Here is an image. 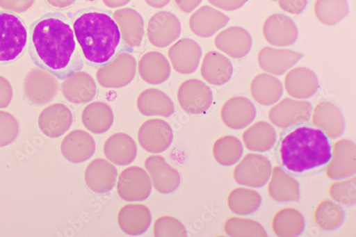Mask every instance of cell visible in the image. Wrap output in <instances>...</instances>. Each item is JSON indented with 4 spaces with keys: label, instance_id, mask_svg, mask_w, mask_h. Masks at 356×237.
<instances>
[{
    "label": "cell",
    "instance_id": "1",
    "mask_svg": "<svg viewBox=\"0 0 356 237\" xmlns=\"http://www.w3.org/2000/svg\"><path fill=\"white\" fill-rule=\"evenodd\" d=\"M29 53L35 65L65 80L84 65L69 18L60 13H49L29 28Z\"/></svg>",
    "mask_w": 356,
    "mask_h": 237
},
{
    "label": "cell",
    "instance_id": "2",
    "mask_svg": "<svg viewBox=\"0 0 356 237\" xmlns=\"http://www.w3.org/2000/svg\"><path fill=\"white\" fill-rule=\"evenodd\" d=\"M112 12L91 8L70 15L76 42L84 61L99 67L109 63L121 51H129L122 41Z\"/></svg>",
    "mask_w": 356,
    "mask_h": 237
},
{
    "label": "cell",
    "instance_id": "3",
    "mask_svg": "<svg viewBox=\"0 0 356 237\" xmlns=\"http://www.w3.org/2000/svg\"><path fill=\"white\" fill-rule=\"evenodd\" d=\"M280 155L288 170L303 172L328 163L332 158L331 145L321 131L300 127L284 138Z\"/></svg>",
    "mask_w": 356,
    "mask_h": 237
},
{
    "label": "cell",
    "instance_id": "4",
    "mask_svg": "<svg viewBox=\"0 0 356 237\" xmlns=\"http://www.w3.org/2000/svg\"><path fill=\"white\" fill-rule=\"evenodd\" d=\"M28 43L24 21L17 14L0 11V65L14 63L24 55Z\"/></svg>",
    "mask_w": 356,
    "mask_h": 237
},
{
    "label": "cell",
    "instance_id": "5",
    "mask_svg": "<svg viewBox=\"0 0 356 237\" xmlns=\"http://www.w3.org/2000/svg\"><path fill=\"white\" fill-rule=\"evenodd\" d=\"M137 63L130 51L124 50L118 54L106 65L99 67L97 79L102 87L120 88L129 85L134 79Z\"/></svg>",
    "mask_w": 356,
    "mask_h": 237
},
{
    "label": "cell",
    "instance_id": "6",
    "mask_svg": "<svg viewBox=\"0 0 356 237\" xmlns=\"http://www.w3.org/2000/svg\"><path fill=\"white\" fill-rule=\"evenodd\" d=\"M272 172L268 158L261 154H249L235 167L233 176L240 185L259 188L268 183Z\"/></svg>",
    "mask_w": 356,
    "mask_h": 237
},
{
    "label": "cell",
    "instance_id": "7",
    "mask_svg": "<svg viewBox=\"0 0 356 237\" xmlns=\"http://www.w3.org/2000/svg\"><path fill=\"white\" fill-rule=\"evenodd\" d=\"M57 78L51 73L41 68L29 72L24 82V94L26 99L36 106L50 103L58 91Z\"/></svg>",
    "mask_w": 356,
    "mask_h": 237
},
{
    "label": "cell",
    "instance_id": "8",
    "mask_svg": "<svg viewBox=\"0 0 356 237\" xmlns=\"http://www.w3.org/2000/svg\"><path fill=\"white\" fill-rule=\"evenodd\" d=\"M152 190L150 176L140 167H129L118 177L117 192L125 201H144L149 197Z\"/></svg>",
    "mask_w": 356,
    "mask_h": 237
},
{
    "label": "cell",
    "instance_id": "9",
    "mask_svg": "<svg viewBox=\"0 0 356 237\" xmlns=\"http://www.w3.org/2000/svg\"><path fill=\"white\" fill-rule=\"evenodd\" d=\"M148 41L157 48H165L177 41L182 32L181 24L173 14L161 11L153 15L146 25Z\"/></svg>",
    "mask_w": 356,
    "mask_h": 237
},
{
    "label": "cell",
    "instance_id": "10",
    "mask_svg": "<svg viewBox=\"0 0 356 237\" xmlns=\"http://www.w3.org/2000/svg\"><path fill=\"white\" fill-rule=\"evenodd\" d=\"M177 101L186 113L191 115L203 114L213 104V92L205 83L193 79L184 81L178 88Z\"/></svg>",
    "mask_w": 356,
    "mask_h": 237
},
{
    "label": "cell",
    "instance_id": "11",
    "mask_svg": "<svg viewBox=\"0 0 356 237\" xmlns=\"http://www.w3.org/2000/svg\"><path fill=\"white\" fill-rule=\"evenodd\" d=\"M312 115V105L305 100L282 99L269 112L271 122L280 129H287L308 122Z\"/></svg>",
    "mask_w": 356,
    "mask_h": 237
},
{
    "label": "cell",
    "instance_id": "12",
    "mask_svg": "<svg viewBox=\"0 0 356 237\" xmlns=\"http://www.w3.org/2000/svg\"><path fill=\"white\" fill-rule=\"evenodd\" d=\"M138 140L148 153L157 154L165 152L173 140L172 130L165 121L154 118L144 122L139 129Z\"/></svg>",
    "mask_w": 356,
    "mask_h": 237
},
{
    "label": "cell",
    "instance_id": "13",
    "mask_svg": "<svg viewBox=\"0 0 356 237\" xmlns=\"http://www.w3.org/2000/svg\"><path fill=\"white\" fill-rule=\"evenodd\" d=\"M168 55L174 70L181 74L194 73L200 63L202 49L194 40L183 38L170 47Z\"/></svg>",
    "mask_w": 356,
    "mask_h": 237
},
{
    "label": "cell",
    "instance_id": "14",
    "mask_svg": "<svg viewBox=\"0 0 356 237\" xmlns=\"http://www.w3.org/2000/svg\"><path fill=\"white\" fill-rule=\"evenodd\" d=\"M73 113L66 105L61 103L51 104L40 114L38 125L40 131L49 138L63 136L71 128Z\"/></svg>",
    "mask_w": 356,
    "mask_h": 237
},
{
    "label": "cell",
    "instance_id": "15",
    "mask_svg": "<svg viewBox=\"0 0 356 237\" xmlns=\"http://www.w3.org/2000/svg\"><path fill=\"white\" fill-rule=\"evenodd\" d=\"M355 145L349 140L340 139L334 142L331 161L325 174L333 180L341 179L356 172Z\"/></svg>",
    "mask_w": 356,
    "mask_h": 237
},
{
    "label": "cell",
    "instance_id": "16",
    "mask_svg": "<svg viewBox=\"0 0 356 237\" xmlns=\"http://www.w3.org/2000/svg\"><path fill=\"white\" fill-rule=\"evenodd\" d=\"M262 32L267 42L277 47L293 44L298 38V28L288 16L274 14L267 18Z\"/></svg>",
    "mask_w": 356,
    "mask_h": 237
},
{
    "label": "cell",
    "instance_id": "17",
    "mask_svg": "<svg viewBox=\"0 0 356 237\" xmlns=\"http://www.w3.org/2000/svg\"><path fill=\"white\" fill-rule=\"evenodd\" d=\"M61 91L68 101L82 105L95 99L97 85L93 77L80 70L65 79L61 85Z\"/></svg>",
    "mask_w": 356,
    "mask_h": 237
},
{
    "label": "cell",
    "instance_id": "18",
    "mask_svg": "<svg viewBox=\"0 0 356 237\" xmlns=\"http://www.w3.org/2000/svg\"><path fill=\"white\" fill-rule=\"evenodd\" d=\"M145 167L149 172L154 188L162 194H170L180 186L179 172L169 165L161 156H152L146 158Z\"/></svg>",
    "mask_w": 356,
    "mask_h": 237
},
{
    "label": "cell",
    "instance_id": "19",
    "mask_svg": "<svg viewBox=\"0 0 356 237\" xmlns=\"http://www.w3.org/2000/svg\"><path fill=\"white\" fill-rule=\"evenodd\" d=\"M257 110L253 103L244 97H235L227 101L221 108L223 123L229 129L241 130L255 120Z\"/></svg>",
    "mask_w": 356,
    "mask_h": 237
},
{
    "label": "cell",
    "instance_id": "20",
    "mask_svg": "<svg viewBox=\"0 0 356 237\" xmlns=\"http://www.w3.org/2000/svg\"><path fill=\"white\" fill-rule=\"evenodd\" d=\"M112 16L120 28L123 42L131 51L139 47L145 35V24L142 16L131 8L118 10Z\"/></svg>",
    "mask_w": 356,
    "mask_h": 237
},
{
    "label": "cell",
    "instance_id": "21",
    "mask_svg": "<svg viewBox=\"0 0 356 237\" xmlns=\"http://www.w3.org/2000/svg\"><path fill=\"white\" fill-rule=\"evenodd\" d=\"M63 156L73 163H81L90 159L96 152L93 137L83 130H74L67 134L61 145Z\"/></svg>",
    "mask_w": 356,
    "mask_h": 237
},
{
    "label": "cell",
    "instance_id": "22",
    "mask_svg": "<svg viewBox=\"0 0 356 237\" xmlns=\"http://www.w3.org/2000/svg\"><path fill=\"white\" fill-rule=\"evenodd\" d=\"M302 57L303 54L300 52L264 47L259 52L257 60L262 70L281 76L298 63Z\"/></svg>",
    "mask_w": 356,
    "mask_h": 237
},
{
    "label": "cell",
    "instance_id": "23",
    "mask_svg": "<svg viewBox=\"0 0 356 237\" xmlns=\"http://www.w3.org/2000/svg\"><path fill=\"white\" fill-rule=\"evenodd\" d=\"M312 123L332 139L341 137L345 130V122L339 108L330 101H322L314 108Z\"/></svg>",
    "mask_w": 356,
    "mask_h": 237
},
{
    "label": "cell",
    "instance_id": "24",
    "mask_svg": "<svg viewBox=\"0 0 356 237\" xmlns=\"http://www.w3.org/2000/svg\"><path fill=\"white\" fill-rule=\"evenodd\" d=\"M215 44L219 50L229 56L242 58L250 51L252 40L245 28L240 26H230L216 36Z\"/></svg>",
    "mask_w": 356,
    "mask_h": 237
},
{
    "label": "cell",
    "instance_id": "25",
    "mask_svg": "<svg viewBox=\"0 0 356 237\" xmlns=\"http://www.w3.org/2000/svg\"><path fill=\"white\" fill-rule=\"evenodd\" d=\"M229 21V18L222 12L210 6H203L191 15L189 26L196 36L207 38L216 34Z\"/></svg>",
    "mask_w": 356,
    "mask_h": 237
},
{
    "label": "cell",
    "instance_id": "26",
    "mask_svg": "<svg viewBox=\"0 0 356 237\" xmlns=\"http://www.w3.org/2000/svg\"><path fill=\"white\" fill-rule=\"evenodd\" d=\"M117 175V170L112 163L99 158L88 164L84 177L89 189L96 193L104 194L113 188Z\"/></svg>",
    "mask_w": 356,
    "mask_h": 237
},
{
    "label": "cell",
    "instance_id": "27",
    "mask_svg": "<svg viewBox=\"0 0 356 237\" xmlns=\"http://www.w3.org/2000/svg\"><path fill=\"white\" fill-rule=\"evenodd\" d=\"M138 71L140 78L146 83L159 85L170 77L171 67L168 59L163 54L151 51L140 58Z\"/></svg>",
    "mask_w": 356,
    "mask_h": 237
},
{
    "label": "cell",
    "instance_id": "28",
    "mask_svg": "<svg viewBox=\"0 0 356 237\" xmlns=\"http://www.w3.org/2000/svg\"><path fill=\"white\" fill-rule=\"evenodd\" d=\"M284 86L290 97L305 99L312 97L316 93L319 84L313 71L306 67H296L286 75Z\"/></svg>",
    "mask_w": 356,
    "mask_h": 237
},
{
    "label": "cell",
    "instance_id": "29",
    "mask_svg": "<svg viewBox=\"0 0 356 237\" xmlns=\"http://www.w3.org/2000/svg\"><path fill=\"white\" fill-rule=\"evenodd\" d=\"M233 72L232 63L222 54L212 51L204 56L200 73L207 83L214 85H222L231 79Z\"/></svg>",
    "mask_w": 356,
    "mask_h": 237
},
{
    "label": "cell",
    "instance_id": "30",
    "mask_svg": "<svg viewBox=\"0 0 356 237\" xmlns=\"http://www.w3.org/2000/svg\"><path fill=\"white\" fill-rule=\"evenodd\" d=\"M106 157L116 165L131 164L137 156V145L134 140L124 133L111 136L104 146Z\"/></svg>",
    "mask_w": 356,
    "mask_h": 237
},
{
    "label": "cell",
    "instance_id": "31",
    "mask_svg": "<svg viewBox=\"0 0 356 237\" xmlns=\"http://www.w3.org/2000/svg\"><path fill=\"white\" fill-rule=\"evenodd\" d=\"M152 213L143 204H129L122 207L118 215L120 228L127 234H144L152 224Z\"/></svg>",
    "mask_w": 356,
    "mask_h": 237
},
{
    "label": "cell",
    "instance_id": "32",
    "mask_svg": "<svg viewBox=\"0 0 356 237\" xmlns=\"http://www.w3.org/2000/svg\"><path fill=\"white\" fill-rule=\"evenodd\" d=\"M81 121L85 128L95 134L108 131L114 121L111 108L102 101L88 104L83 110Z\"/></svg>",
    "mask_w": 356,
    "mask_h": 237
},
{
    "label": "cell",
    "instance_id": "33",
    "mask_svg": "<svg viewBox=\"0 0 356 237\" xmlns=\"http://www.w3.org/2000/svg\"><path fill=\"white\" fill-rule=\"evenodd\" d=\"M137 107L140 113L146 116L168 117L175 112L171 99L156 88H148L141 92L137 99Z\"/></svg>",
    "mask_w": 356,
    "mask_h": 237
},
{
    "label": "cell",
    "instance_id": "34",
    "mask_svg": "<svg viewBox=\"0 0 356 237\" xmlns=\"http://www.w3.org/2000/svg\"><path fill=\"white\" fill-rule=\"evenodd\" d=\"M268 186L270 197L278 202L298 201L300 197V184L281 167L273 170Z\"/></svg>",
    "mask_w": 356,
    "mask_h": 237
},
{
    "label": "cell",
    "instance_id": "35",
    "mask_svg": "<svg viewBox=\"0 0 356 237\" xmlns=\"http://www.w3.org/2000/svg\"><path fill=\"white\" fill-rule=\"evenodd\" d=\"M250 92L254 99L259 104L272 106L282 98L283 86L275 76L261 74L252 80Z\"/></svg>",
    "mask_w": 356,
    "mask_h": 237
},
{
    "label": "cell",
    "instance_id": "36",
    "mask_svg": "<svg viewBox=\"0 0 356 237\" xmlns=\"http://www.w3.org/2000/svg\"><path fill=\"white\" fill-rule=\"evenodd\" d=\"M243 140L248 150L266 152L272 149L277 140L275 129L270 124L259 122L245 130Z\"/></svg>",
    "mask_w": 356,
    "mask_h": 237
},
{
    "label": "cell",
    "instance_id": "37",
    "mask_svg": "<svg viewBox=\"0 0 356 237\" xmlns=\"http://www.w3.org/2000/svg\"><path fill=\"white\" fill-rule=\"evenodd\" d=\"M305 226L302 214L291 207L280 210L275 215L272 222L274 233L282 237L298 236L303 232Z\"/></svg>",
    "mask_w": 356,
    "mask_h": 237
},
{
    "label": "cell",
    "instance_id": "38",
    "mask_svg": "<svg viewBox=\"0 0 356 237\" xmlns=\"http://www.w3.org/2000/svg\"><path fill=\"white\" fill-rule=\"evenodd\" d=\"M227 202L233 213L249 215L258 211L261 204V197L256 190L238 188L229 193Z\"/></svg>",
    "mask_w": 356,
    "mask_h": 237
},
{
    "label": "cell",
    "instance_id": "39",
    "mask_svg": "<svg viewBox=\"0 0 356 237\" xmlns=\"http://www.w3.org/2000/svg\"><path fill=\"white\" fill-rule=\"evenodd\" d=\"M344 218L342 206L330 199L320 202L314 211L316 224L325 230L338 229L342 225Z\"/></svg>",
    "mask_w": 356,
    "mask_h": 237
},
{
    "label": "cell",
    "instance_id": "40",
    "mask_svg": "<svg viewBox=\"0 0 356 237\" xmlns=\"http://www.w3.org/2000/svg\"><path fill=\"white\" fill-rule=\"evenodd\" d=\"M241 141L232 136L218 139L213 145V156L216 161L224 166H232L238 162L243 154Z\"/></svg>",
    "mask_w": 356,
    "mask_h": 237
},
{
    "label": "cell",
    "instance_id": "41",
    "mask_svg": "<svg viewBox=\"0 0 356 237\" xmlns=\"http://www.w3.org/2000/svg\"><path fill=\"white\" fill-rule=\"evenodd\" d=\"M314 10L321 24L333 26L348 15V5L347 0H316Z\"/></svg>",
    "mask_w": 356,
    "mask_h": 237
},
{
    "label": "cell",
    "instance_id": "42",
    "mask_svg": "<svg viewBox=\"0 0 356 237\" xmlns=\"http://www.w3.org/2000/svg\"><path fill=\"white\" fill-rule=\"evenodd\" d=\"M225 231L228 236L234 237H266V231L258 222L240 218H231L225 224Z\"/></svg>",
    "mask_w": 356,
    "mask_h": 237
},
{
    "label": "cell",
    "instance_id": "43",
    "mask_svg": "<svg viewBox=\"0 0 356 237\" xmlns=\"http://www.w3.org/2000/svg\"><path fill=\"white\" fill-rule=\"evenodd\" d=\"M356 177L333 183L329 188L331 197L344 205H351L356 201Z\"/></svg>",
    "mask_w": 356,
    "mask_h": 237
},
{
    "label": "cell",
    "instance_id": "44",
    "mask_svg": "<svg viewBox=\"0 0 356 237\" xmlns=\"http://www.w3.org/2000/svg\"><path fill=\"white\" fill-rule=\"evenodd\" d=\"M154 232L156 237L188 236V231L182 222L170 216L159 218L154 224Z\"/></svg>",
    "mask_w": 356,
    "mask_h": 237
},
{
    "label": "cell",
    "instance_id": "45",
    "mask_svg": "<svg viewBox=\"0 0 356 237\" xmlns=\"http://www.w3.org/2000/svg\"><path fill=\"white\" fill-rule=\"evenodd\" d=\"M19 126L11 113L0 111V147H6L14 142L18 136Z\"/></svg>",
    "mask_w": 356,
    "mask_h": 237
},
{
    "label": "cell",
    "instance_id": "46",
    "mask_svg": "<svg viewBox=\"0 0 356 237\" xmlns=\"http://www.w3.org/2000/svg\"><path fill=\"white\" fill-rule=\"evenodd\" d=\"M35 0H0V8L6 11L21 14L31 9Z\"/></svg>",
    "mask_w": 356,
    "mask_h": 237
},
{
    "label": "cell",
    "instance_id": "47",
    "mask_svg": "<svg viewBox=\"0 0 356 237\" xmlns=\"http://www.w3.org/2000/svg\"><path fill=\"white\" fill-rule=\"evenodd\" d=\"M280 8L291 15H300L306 9L308 0H277Z\"/></svg>",
    "mask_w": 356,
    "mask_h": 237
},
{
    "label": "cell",
    "instance_id": "48",
    "mask_svg": "<svg viewBox=\"0 0 356 237\" xmlns=\"http://www.w3.org/2000/svg\"><path fill=\"white\" fill-rule=\"evenodd\" d=\"M13 97L11 83L6 78L0 76V108H7L10 104Z\"/></svg>",
    "mask_w": 356,
    "mask_h": 237
},
{
    "label": "cell",
    "instance_id": "49",
    "mask_svg": "<svg viewBox=\"0 0 356 237\" xmlns=\"http://www.w3.org/2000/svg\"><path fill=\"white\" fill-rule=\"evenodd\" d=\"M212 6L225 11H234L243 7L248 0H207Z\"/></svg>",
    "mask_w": 356,
    "mask_h": 237
},
{
    "label": "cell",
    "instance_id": "50",
    "mask_svg": "<svg viewBox=\"0 0 356 237\" xmlns=\"http://www.w3.org/2000/svg\"><path fill=\"white\" fill-rule=\"evenodd\" d=\"M202 2V0H174L176 7L186 13L193 12Z\"/></svg>",
    "mask_w": 356,
    "mask_h": 237
},
{
    "label": "cell",
    "instance_id": "51",
    "mask_svg": "<svg viewBox=\"0 0 356 237\" xmlns=\"http://www.w3.org/2000/svg\"><path fill=\"white\" fill-rule=\"evenodd\" d=\"M46 2L54 8L62 10L72 6L76 0H46Z\"/></svg>",
    "mask_w": 356,
    "mask_h": 237
},
{
    "label": "cell",
    "instance_id": "52",
    "mask_svg": "<svg viewBox=\"0 0 356 237\" xmlns=\"http://www.w3.org/2000/svg\"><path fill=\"white\" fill-rule=\"evenodd\" d=\"M131 0H103L104 4L109 8H122L127 5Z\"/></svg>",
    "mask_w": 356,
    "mask_h": 237
},
{
    "label": "cell",
    "instance_id": "53",
    "mask_svg": "<svg viewBox=\"0 0 356 237\" xmlns=\"http://www.w3.org/2000/svg\"><path fill=\"white\" fill-rule=\"evenodd\" d=\"M145 2L154 8H162L168 6L170 0H145Z\"/></svg>",
    "mask_w": 356,
    "mask_h": 237
},
{
    "label": "cell",
    "instance_id": "54",
    "mask_svg": "<svg viewBox=\"0 0 356 237\" xmlns=\"http://www.w3.org/2000/svg\"><path fill=\"white\" fill-rule=\"evenodd\" d=\"M87 1H90V2H92V1H95V0H87Z\"/></svg>",
    "mask_w": 356,
    "mask_h": 237
},
{
    "label": "cell",
    "instance_id": "55",
    "mask_svg": "<svg viewBox=\"0 0 356 237\" xmlns=\"http://www.w3.org/2000/svg\"><path fill=\"white\" fill-rule=\"evenodd\" d=\"M273 1H277V0H273Z\"/></svg>",
    "mask_w": 356,
    "mask_h": 237
}]
</instances>
